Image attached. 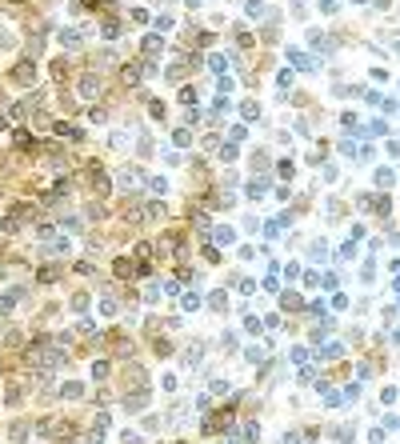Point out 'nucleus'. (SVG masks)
<instances>
[{"instance_id": "29", "label": "nucleus", "mask_w": 400, "mask_h": 444, "mask_svg": "<svg viewBox=\"0 0 400 444\" xmlns=\"http://www.w3.org/2000/svg\"><path fill=\"white\" fill-rule=\"evenodd\" d=\"M244 356H248L252 364H260V360H264V348H248V352H244Z\"/></svg>"}, {"instance_id": "24", "label": "nucleus", "mask_w": 400, "mask_h": 444, "mask_svg": "<svg viewBox=\"0 0 400 444\" xmlns=\"http://www.w3.org/2000/svg\"><path fill=\"white\" fill-rule=\"evenodd\" d=\"M264 288H268V292H272V296H276V292H280V280H276V268H272V272H268V280H264Z\"/></svg>"}, {"instance_id": "34", "label": "nucleus", "mask_w": 400, "mask_h": 444, "mask_svg": "<svg viewBox=\"0 0 400 444\" xmlns=\"http://www.w3.org/2000/svg\"><path fill=\"white\" fill-rule=\"evenodd\" d=\"M248 16H264V4H260V0H248Z\"/></svg>"}, {"instance_id": "1", "label": "nucleus", "mask_w": 400, "mask_h": 444, "mask_svg": "<svg viewBox=\"0 0 400 444\" xmlns=\"http://www.w3.org/2000/svg\"><path fill=\"white\" fill-rule=\"evenodd\" d=\"M304 36H308V44H312V48H320V52H336V40H328V36L320 32V28H308Z\"/></svg>"}, {"instance_id": "14", "label": "nucleus", "mask_w": 400, "mask_h": 444, "mask_svg": "<svg viewBox=\"0 0 400 444\" xmlns=\"http://www.w3.org/2000/svg\"><path fill=\"white\" fill-rule=\"evenodd\" d=\"M60 396H64V400H76V396H84V384H64V388H60Z\"/></svg>"}, {"instance_id": "36", "label": "nucleus", "mask_w": 400, "mask_h": 444, "mask_svg": "<svg viewBox=\"0 0 400 444\" xmlns=\"http://www.w3.org/2000/svg\"><path fill=\"white\" fill-rule=\"evenodd\" d=\"M188 4H192V8H200V4H204V0H188Z\"/></svg>"}, {"instance_id": "25", "label": "nucleus", "mask_w": 400, "mask_h": 444, "mask_svg": "<svg viewBox=\"0 0 400 444\" xmlns=\"http://www.w3.org/2000/svg\"><path fill=\"white\" fill-rule=\"evenodd\" d=\"M100 312H104V316H116V300H112V296H104V300H100Z\"/></svg>"}, {"instance_id": "28", "label": "nucleus", "mask_w": 400, "mask_h": 444, "mask_svg": "<svg viewBox=\"0 0 400 444\" xmlns=\"http://www.w3.org/2000/svg\"><path fill=\"white\" fill-rule=\"evenodd\" d=\"M148 188H152V192H168V184L160 180V176H152V180H148Z\"/></svg>"}, {"instance_id": "31", "label": "nucleus", "mask_w": 400, "mask_h": 444, "mask_svg": "<svg viewBox=\"0 0 400 444\" xmlns=\"http://www.w3.org/2000/svg\"><path fill=\"white\" fill-rule=\"evenodd\" d=\"M216 240H220V244H228V240H232V228H224V224H220V228H216Z\"/></svg>"}, {"instance_id": "7", "label": "nucleus", "mask_w": 400, "mask_h": 444, "mask_svg": "<svg viewBox=\"0 0 400 444\" xmlns=\"http://www.w3.org/2000/svg\"><path fill=\"white\" fill-rule=\"evenodd\" d=\"M112 272H116V276H132V272H136V264L124 260V256H116V260H112Z\"/></svg>"}, {"instance_id": "37", "label": "nucleus", "mask_w": 400, "mask_h": 444, "mask_svg": "<svg viewBox=\"0 0 400 444\" xmlns=\"http://www.w3.org/2000/svg\"><path fill=\"white\" fill-rule=\"evenodd\" d=\"M396 52H400V44H396Z\"/></svg>"}, {"instance_id": "20", "label": "nucleus", "mask_w": 400, "mask_h": 444, "mask_svg": "<svg viewBox=\"0 0 400 444\" xmlns=\"http://www.w3.org/2000/svg\"><path fill=\"white\" fill-rule=\"evenodd\" d=\"M364 132H368V136H384V132H388V124H384V120H372Z\"/></svg>"}, {"instance_id": "17", "label": "nucleus", "mask_w": 400, "mask_h": 444, "mask_svg": "<svg viewBox=\"0 0 400 444\" xmlns=\"http://www.w3.org/2000/svg\"><path fill=\"white\" fill-rule=\"evenodd\" d=\"M264 192H268V180H252V184H248V196H252V200H260Z\"/></svg>"}, {"instance_id": "32", "label": "nucleus", "mask_w": 400, "mask_h": 444, "mask_svg": "<svg viewBox=\"0 0 400 444\" xmlns=\"http://www.w3.org/2000/svg\"><path fill=\"white\" fill-rule=\"evenodd\" d=\"M72 308H76V312H80V308H88V296H84V292H76V296H72Z\"/></svg>"}, {"instance_id": "5", "label": "nucleus", "mask_w": 400, "mask_h": 444, "mask_svg": "<svg viewBox=\"0 0 400 444\" xmlns=\"http://www.w3.org/2000/svg\"><path fill=\"white\" fill-rule=\"evenodd\" d=\"M96 92H100V76H80V96L92 100Z\"/></svg>"}, {"instance_id": "16", "label": "nucleus", "mask_w": 400, "mask_h": 444, "mask_svg": "<svg viewBox=\"0 0 400 444\" xmlns=\"http://www.w3.org/2000/svg\"><path fill=\"white\" fill-rule=\"evenodd\" d=\"M308 252H312V260H316V264H320V260H328V244H324V240H312V248H308Z\"/></svg>"}, {"instance_id": "9", "label": "nucleus", "mask_w": 400, "mask_h": 444, "mask_svg": "<svg viewBox=\"0 0 400 444\" xmlns=\"http://www.w3.org/2000/svg\"><path fill=\"white\" fill-rule=\"evenodd\" d=\"M208 308H212V312H224V308H228V296H224L220 288H216V292H208Z\"/></svg>"}, {"instance_id": "6", "label": "nucleus", "mask_w": 400, "mask_h": 444, "mask_svg": "<svg viewBox=\"0 0 400 444\" xmlns=\"http://www.w3.org/2000/svg\"><path fill=\"white\" fill-rule=\"evenodd\" d=\"M176 248H180V236H172V232H168V236H160V240H156V252H160V256H172Z\"/></svg>"}, {"instance_id": "4", "label": "nucleus", "mask_w": 400, "mask_h": 444, "mask_svg": "<svg viewBox=\"0 0 400 444\" xmlns=\"http://www.w3.org/2000/svg\"><path fill=\"white\" fill-rule=\"evenodd\" d=\"M160 48H164V40H160V36H156V32H148V36H144V40H140V52H144V56H148V60H152V56H160Z\"/></svg>"}, {"instance_id": "10", "label": "nucleus", "mask_w": 400, "mask_h": 444, "mask_svg": "<svg viewBox=\"0 0 400 444\" xmlns=\"http://www.w3.org/2000/svg\"><path fill=\"white\" fill-rule=\"evenodd\" d=\"M200 352H204L200 344H188V348H184V364H188V368H196V364H200Z\"/></svg>"}, {"instance_id": "22", "label": "nucleus", "mask_w": 400, "mask_h": 444, "mask_svg": "<svg viewBox=\"0 0 400 444\" xmlns=\"http://www.w3.org/2000/svg\"><path fill=\"white\" fill-rule=\"evenodd\" d=\"M280 304H284V308H300V296H296V292H284Z\"/></svg>"}, {"instance_id": "26", "label": "nucleus", "mask_w": 400, "mask_h": 444, "mask_svg": "<svg viewBox=\"0 0 400 444\" xmlns=\"http://www.w3.org/2000/svg\"><path fill=\"white\" fill-rule=\"evenodd\" d=\"M184 308H188V312L200 308V296H196V292H184Z\"/></svg>"}, {"instance_id": "11", "label": "nucleus", "mask_w": 400, "mask_h": 444, "mask_svg": "<svg viewBox=\"0 0 400 444\" xmlns=\"http://www.w3.org/2000/svg\"><path fill=\"white\" fill-rule=\"evenodd\" d=\"M80 36H84V32H76V28H64V32H60V44H64V48H76Z\"/></svg>"}, {"instance_id": "23", "label": "nucleus", "mask_w": 400, "mask_h": 444, "mask_svg": "<svg viewBox=\"0 0 400 444\" xmlns=\"http://www.w3.org/2000/svg\"><path fill=\"white\" fill-rule=\"evenodd\" d=\"M116 36H120V24L108 20V24H104V40H116Z\"/></svg>"}, {"instance_id": "19", "label": "nucleus", "mask_w": 400, "mask_h": 444, "mask_svg": "<svg viewBox=\"0 0 400 444\" xmlns=\"http://www.w3.org/2000/svg\"><path fill=\"white\" fill-rule=\"evenodd\" d=\"M392 180H396V176H392V168H380V172H376V184H380V188H388Z\"/></svg>"}, {"instance_id": "18", "label": "nucleus", "mask_w": 400, "mask_h": 444, "mask_svg": "<svg viewBox=\"0 0 400 444\" xmlns=\"http://www.w3.org/2000/svg\"><path fill=\"white\" fill-rule=\"evenodd\" d=\"M144 216H148V220H164V204H148Z\"/></svg>"}, {"instance_id": "33", "label": "nucleus", "mask_w": 400, "mask_h": 444, "mask_svg": "<svg viewBox=\"0 0 400 444\" xmlns=\"http://www.w3.org/2000/svg\"><path fill=\"white\" fill-rule=\"evenodd\" d=\"M256 436H260V428H256V424H244V440H248V444H252Z\"/></svg>"}, {"instance_id": "27", "label": "nucleus", "mask_w": 400, "mask_h": 444, "mask_svg": "<svg viewBox=\"0 0 400 444\" xmlns=\"http://www.w3.org/2000/svg\"><path fill=\"white\" fill-rule=\"evenodd\" d=\"M92 376H96V380H104V376H108V360H96V368H92Z\"/></svg>"}, {"instance_id": "35", "label": "nucleus", "mask_w": 400, "mask_h": 444, "mask_svg": "<svg viewBox=\"0 0 400 444\" xmlns=\"http://www.w3.org/2000/svg\"><path fill=\"white\" fill-rule=\"evenodd\" d=\"M372 4H376V8H388V4H392V0H372Z\"/></svg>"}, {"instance_id": "15", "label": "nucleus", "mask_w": 400, "mask_h": 444, "mask_svg": "<svg viewBox=\"0 0 400 444\" xmlns=\"http://www.w3.org/2000/svg\"><path fill=\"white\" fill-rule=\"evenodd\" d=\"M140 72H144V64H128L120 76H124V84H136V80H140Z\"/></svg>"}, {"instance_id": "2", "label": "nucleus", "mask_w": 400, "mask_h": 444, "mask_svg": "<svg viewBox=\"0 0 400 444\" xmlns=\"http://www.w3.org/2000/svg\"><path fill=\"white\" fill-rule=\"evenodd\" d=\"M288 60L296 64V68H320V60L312 52H300V48H288Z\"/></svg>"}, {"instance_id": "8", "label": "nucleus", "mask_w": 400, "mask_h": 444, "mask_svg": "<svg viewBox=\"0 0 400 444\" xmlns=\"http://www.w3.org/2000/svg\"><path fill=\"white\" fill-rule=\"evenodd\" d=\"M320 356H324V360H340V356H344V344H340V340H328Z\"/></svg>"}, {"instance_id": "30", "label": "nucleus", "mask_w": 400, "mask_h": 444, "mask_svg": "<svg viewBox=\"0 0 400 444\" xmlns=\"http://www.w3.org/2000/svg\"><path fill=\"white\" fill-rule=\"evenodd\" d=\"M148 112H152V116L160 120V116H164V104H160V100H148Z\"/></svg>"}, {"instance_id": "13", "label": "nucleus", "mask_w": 400, "mask_h": 444, "mask_svg": "<svg viewBox=\"0 0 400 444\" xmlns=\"http://www.w3.org/2000/svg\"><path fill=\"white\" fill-rule=\"evenodd\" d=\"M240 116H244V120H256V116H260V104H256V100H244V104H240Z\"/></svg>"}, {"instance_id": "12", "label": "nucleus", "mask_w": 400, "mask_h": 444, "mask_svg": "<svg viewBox=\"0 0 400 444\" xmlns=\"http://www.w3.org/2000/svg\"><path fill=\"white\" fill-rule=\"evenodd\" d=\"M116 180L124 184V188H132V184L140 180V172H136V168H120V176H116Z\"/></svg>"}, {"instance_id": "3", "label": "nucleus", "mask_w": 400, "mask_h": 444, "mask_svg": "<svg viewBox=\"0 0 400 444\" xmlns=\"http://www.w3.org/2000/svg\"><path fill=\"white\" fill-rule=\"evenodd\" d=\"M12 80L16 84H32L36 80V64L32 60H20V68H12Z\"/></svg>"}, {"instance_id": "21", "label": "nucleus", "mask_w": 400, "mask_h": 444, "mask_svg": "<svg viewBox=\"0 0 400 444\" xmlns=\"http://www.w3.org/2000/svg\"><path fill=\"white\" fill-rule=\"evenodd\" d=\"M208 68H212V72H224L228 60H224V56H208Z\"/></svg>"}]
</instances>
